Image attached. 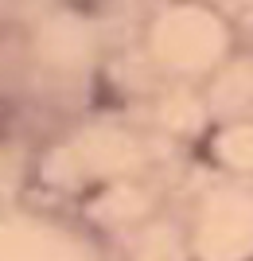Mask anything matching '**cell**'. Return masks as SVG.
<instances>
[{
	"label": "cell",
	"instance_id": "6da1fadb",
	"mask_svg": "<svg viewBox=\"0 0 253 261\" xmlns=\"http://www.w3.org/2000/svg\"><path fill=\"white\" fill-rule=\"evenodd\" d=\"M66 4H70L74 12H101L109 0H66Z\"/></svg>",
	"mask_w": 253,
	"mask_h": 261
},
{
	"label": "cell",
	"instance_id": "7a4b0ae2",
	"mask_svg": "<svg viewBox=\"0 0 253 261\" xmlns=\"http://www.w3.org/2000/svg\"><path fill=\"white\" fill-rule=\"evenodd\" d=\"M8 133V106H0V137Z\"/></svg>",
	"mask_w": 253,
	"mask_h": 261
}]
</instances>
